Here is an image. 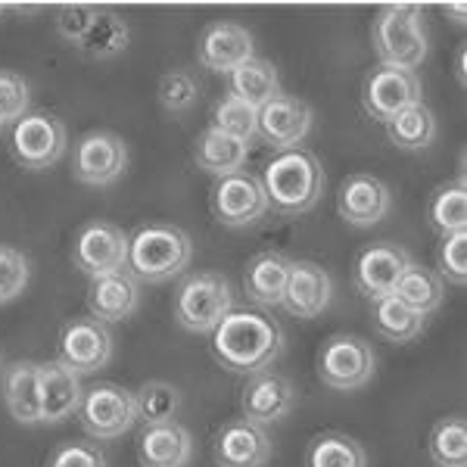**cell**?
I'll return each instance as SVG.
<instances>
[{"label": "cell", "mask_w": 467, "mask_h": 467, "mask_svg": "<svg viewBox=\"0 0 467 467\" xmlns=\"http://www.w3.org/2000/svg\"><path fill=\"white\" fill-rule=\"evenodd\" d=\"M284 349V334L262 312H231L213 330V352L234 374H259L275 365Z\"/></svg>", "instance_id": "1"}, {"label": "cell", "mask_w": 467, "mask_h": 467, "mask_svg": "<svg viewBox=\"0 0 467 467\" xmlns=\"http://www.w3.org/2000/svg\"><path fill=\"white\" fill-rule=\"evenodd\" d=\"M259 181L265 187L268 206H275V213L287 218H296L318 206L327 178H324V165L318 156L303 147H293L277 150L265 162Z\"/></svg>", "instance_id": "2"}, {"label": "cell", "mask_w": 467, "mask_h": 467, "mask_svg": "<svg viewBox=\"0 0 467 467\" xmlns=\"http://www.w3.org/2000/svg\"><path fill=\"white\" fill-rule=\"evenodd\" d=\"M193 240L175 224H150L128 240V271L144 284H165L191 265Z\"/></svg>", "instance_id": "3"}, {"label": "cell", "mask_w": 467, "mask_h": 467, "mask_svg": "<svg viewBox=\"0 0 467 467\" xmlns=\"http://www.w3.org/2000/svg\"><path fill=\"white\" fill-rule=\"evenodd\" d=\"M371 47L380 66L414 72L427 59V28L424 13L414 4H389L383 6L371 28Z\"/></svg>", "instance_id": "4"}, {"label": "cell", "mask_w": 467, "mask_h": 467, "mask_svg": "<svg viewBox=\"0 0 467 467\" xmlns=\"http://www.w3.org/2000/svg\"><path fill=\"white\" fill-rule=\"evenodd\" d=\"M234 312L231 284L215 271H200L181 281L175 293V321L191 334H213Z\"/></svg>", "instance_id": "5"}, {"label": "cell", "mask_w": 467, "mask_h": 467, "mask_svg": "<svg viewBox=\"0 0 467 467\" xmlns=\"http://www.w3.org/2000/svg\"><path fill=\"white\" fill-rule=\"evenodd\" d=\"M374 371H378L374 346L356 334L330 337L318 356V378L324 387L337 389V393H352V389L368 387Z\"/></svg>", "instance_id": "6"}, {"label": "cell", "mask_w": 467, "mask_h": 467, "mask_svg": "<svg viewBox=\"0 0 467 467\" xmlns=\"http://www.w3.org/2000/svg\"><path fill=\"white\" fill-rule=\"evenodd\" d=\"M69 134L57 116L47 112H28L13 128V160L28 171H44L63 160Z\"/></svg>", "instance_id": "7"}, {"label": "cell", "mask_w": 467, "mask_h": 467, "mask_svg": "<svg viewBox=\"0 0 467 467\" xmlns=\"http://www.w3.org/2000/svg\"><path fill=\"white\" fill-rule=\"evenodd\" d=\"M78 418L94 440H119L138 420V402H134L131 389L119 387V383H97L81 399Z\"/></svg>", "instance_id": "8"}, {"label": "cell", "mask_w": 467, "mask_h": 467, "mask_svg": "<svg viewBox=\"0 0 467 467\" xmlns=\"http://www.w3.org/2000/svg\"><path fill=\"white\" fill-rule=\"evenodd\" d=\"M128 234L112 222H90L75 237V268H81L90 281L97 277L116 275V271L128 268Z\"/></svg>", "instance_id": "9"}, {"label": "cell", "mask_w": 467, "mask_h": 467, "mask_svg": "<svg viewBox=\"0 0 467 467\" xmlns=\"http://www.w3.org/2000/svg\"><path fill=\"white\" fill-rule=\"evenodd\" d=\"M424 88H420L418 72L409 69H393V66H378L365 78L361 88V103L371 119L387 125L389 119H396L402 109L414 107V103H424Z\"/></svg>", "instance_id": "10"}, {"label": "cell", "mask_w": 467, "mask_h": 467, "mask_svg": "<svg viewBox=\"0 0 467 467\" xmlns=\"http://www.w3.org/2000/svg\"><path fill=\"white\" fill-rule=\"evenodd\" d=\"M411 265V255L399 244H371L358 253L356 268H352V284L365 299L378 303L383 296H393L396 284L402 281V275Z\"/></svg>", "instance_id": "11"}, {"label": "cell", "mask_w": 467, "mask_h": 467, "mask_svg": "<svg viewBox=\"0 0 467 467\" xmlns=\"http://www.w3.org/2000/svg\"><path fill=\"white\" fill-rule=\"evenodd\" d=\"M213 213L224 228H250L268 213L265 187L250 171L218 178L213 187Z\"/></svg>", "instance_id": "12"}, {"label": "cell", "mask_w": 467, "mask_h": 467, "mask_svg": "<svg viewBox=\"0 0 467 467\" xmlns=\"http://www.w3.org/2000/svg\"><path fill=\"white\" fill-rule=\"evenodd\" d=\"M128 169V147L119 134L112 131H90L75 147L72 171L81 184L107 187L119 181Z\"/></svg>", "instance_id": "13"}, {"label": "cell", "mask_w": 467, "mask_h": 467, "mask_svg": "<svg viewBox=\"0 0 467 467\" xmlns=\"http://www.w3.org/2000/svg\"><path fill=\"white\" fill-rule=\"evenodd\" d=\"M112 358V334L97 318H75L63 327L59 337V361L69 365L75 374H97Z\"/></svg>", "instance_id": "14"}, {"label": "cell", "mask_w": 467, "mask_h": 467, "mask_svg": "<svg viewBox=\"0 0 467 467\" xmlns=\"http://www.w3.org/2000/svg\"><path fill=\"white\" fill-rule=\"evenodd\" d=\"M240 409H244L246 420L259 427L277 424L296 409V387H293L290 378L277 371L250 374L244 389H240Z\"/></svg>", "instance_id": "15"}, {"label": "cell", "mask_w": 467, "mask_h": 467, "mask_svg": "<svg viewBox=\"0 0 467 467\" xmlns=\"http://www.w3.org/2000/svg\"><path fill=\"white\" fill-rule=\"evenodd\" d=\"M393 209V193L383 184L380 178L374 175H349L340 184V193H337V213L346 224L352 228H374Z\"/></svg>", "instance_id": "16"}, {"label": "cell", "mask_w": 467, "mask_h": 467, "mask_svg": "<svg viewBox=\"0 0 467 467\" xmlns=\"http://www.w3.org/2000/svg\"><path fill=\"white\" fill-rule=\"evenodd\" d=\"M308 131H312V109L306 100L290 94H281L265 103L255 119V134L275 150L299 147L308 138Z\"/></svg>", "instance_id": "17"}, {"label": "cell", "mask_w": 467, "mask_h": 467, "mask_svg": "<svg viewBox=\"0 0 467 467\" xmlns=\"http://www.w3.org/2000/svg\"><path fill=\"white\" fill-rule=\"evenodd\" d=\"M253 57V35L240 22H213V26L202 28L197 59L206 69L231 75L237 66H244Z\"/></svg>", "instance_id": "18"}, {"label": "cell", "mask_w": 467, "mask_h": 467, "mask_svg": "<svg viewBox=\"0 0 467 467\" xmlns=\"http://www.w3.org/2000/svg\"><path fill=\"white\" fill-rule=\"evenodd\" d=\"M268 458H271L268 431L246 418L228 420L215 436L218 467H265Z\"/></svg>", "instance_id": "19"}, {"label": "cell", "mask_w": 467, "mask_h": 467, "mask_svg": "<svg viewBox=\"0 0 467 467\" xmlns=\"http://www.w3.org/2000/svg\"><path fill=\"white\" fill-rule=\"evenodd\" d=\"M334 296V281L315 262H290L287 290H284L281 308L293 318H318Z\"/></svg>", "instance_id": "20"}, {"label": "cell", "mask_w": 467, "mask_h": 467, "mask_svg": "<svg viewBox=\"0 0 467 467\" xmlns=\"http://www.w3.org/2000/svg\"><path fill=\"white\" fill-rule=\"evenodd\" d=\"M37 378H41V424H59V420L78 414L85 389L69 365L50 358L37 365Z\"/></svg>", "instance_id": "21"}, {"label": "cell", "mask_w": 467, "mask_h": 467, "mask_svg": "<svg viewBox=\"0 0 467 467\" xmlns=\"http://www.w3.org/2000/svg\"><path fill=\"white\" fill-rule=\"evenodd\" d=\"M138 458L144 467H187L193 458V433L178 420L144 424L138 436Z\"/></svg>", "instance_id": "22"}, {"label": "cell", "mask_w": 467, "mask_h": 467, "mask_svg": "<svg viewBox=\"0 0 467 467\" xmlns=\"http://www.w3.org/2000/svg\"><path fill=\"white\" fill-rule=\"evenodd\" d=\"M138 306H140V287L131 271H116V275L97 277L88 290L90 318H97L103 324L131 318V315L138 312Z\"/></svg>", "instance_id": "23"}, {"label": "cell", "mask_w": 467, "mask_h": 467, "mask_svg": "<svg viewBox=\"0 0 467 467\" xmlns=\"http://www.w3.org/2000/svg\"><path fill=\"white\" fill-rule=\"evenodd\" d=\"M4 402L16 424H41V378L35 361L4 368Z\"/></svg>", "instance_id": "24"}, {"label": "cell", "mask_w": 467, "mask_h": 467, "mask_svg": "<svg viewBox=\"0 0 467 467\" xmlns=\"http://www.w3.org/2000/svg\"><path fill=\"white\" fill-rule=\"evenodd\" d=\"M290 277V259L281 253H259L250 259L244 275V293L246 299L262 308L281 306L284 290H287Z\"/></svg>", "instance_id": "25"}, {"label": "cell", "mask_w": 467, "mask_h": 467, "mask_svg": "<svg viewBox=\"0 0 467 467\" xmlns=\"http://www.w3.org/2000/svg\"><path fill=\"white\" fill-rule=\"evenodd\" d=\"M228 85H231V97L244 100L253 109H262L275 97H281V75H277L275 63H268L262 57H253L244 66H237L228 75Z\"/></svg>", "instance_id": "26"}, {"label": "cell", "mask_w": 467, "mask_h": 467, "mask_svg": "<svg viewBox=\"0 0 467 467\" xmlns=\"http://www.w3.org/2000/svg\"><path fill=\"white\" fill-rule=\"evenodd\" d=\"M246 156H250V144L228 138V134L215 131V128H206L197 138V150H193V160H197L200 169L215 178H228L244 171Z\"/></svg>", "instance_id": "27"}, {"label": "cell", "mask_w": 467, "mask_h": 467, "mask_svg": "<svg viewBox=\"0 0 467 467\" xmlns=\"http://www.w3.org/2000/svg\"><path fill=\"white\" fill-rule=\"evenodd\" d=\"M393 296L399 299V303L409 306L411 312H418L427 318V315H433L436 308L442 306V299H446V281H442L436 271L411 262L409 271L402 275V281L396 284Z\"/></svg>", "instance_id": "28"}, {"label": "cell", "mask_w": 467, "mask_h": 467, "mask_svg": "<svg viewBox=\"0 0 467 467\" xmlns=\"http://www.w3.org/2000/svg\"><path fill=\"white\" fill-rule=\"evenodd\" d=\"M128 37H131V32H128V22L119 16V13L100 10L97 13V19L90 22L85 37H81L75 47L90 59H112L119 54H125Z\"/></svg>", "instance_id": "29"}, {"label": "cell", "mask_w": 467, "mask_h": 467, "mask_svg": "<svg viewBox=\"0 0 467 467\" xmlns=\"http://www.w3.org/2000/svg\"><path fill=\"white\" fill-rule=\"evenodd\" d=\"M387 138L393 140L399 150H427L436 138V116L431 107L424 103H414V107L402 109L396 119L387 122Z\"/></svg>", "instance_id": "30"}, {"label": "cell", "mask_w": 467, "mask_h": 467, "mask_svg": "<svg viewBox=\"0 0 467 467\" xmlns=\"http://www.w3.org/2000/svg\"><path fill=\"white\" fill-rule=\"evenodd\" d=\"M371 321L378 327L380 337H387L389 343H411L424 334L427 318L418 312H411L405 303H399L396 296H383L374 303Z\"/></svg>", "instance_id": "31"}, {"label": "cell", "mask_w": 467, "mask_h": 467, "mask_svg": "<svg viewBox=\"0 0 467 467\" xmlns=\"http://www.w3.org/2000/svg\"><path fill=\"white\" fill-rule=\"evenodd\" d=\"M306 467H368V451L346 433H321L308 442Z\"/></svg>", "instance_id": "32"}, {"label": "cell", "mask_w": 467, "mask_h": 467, "mask_svg": "<svg viewBox=\"0 0 467 467\" xmlns=\"http://www.w3.org/2000/svg\"><path fill=\"white\" fill-rule=\"evenodd\" d=\"M427 449H431V458L436 467H464L467 464V424L462 414L436 420Z\"/></svg>", "instance_id": "33"}, {"label": "cell", "mask_w": 467, "mask_h": 467, "mask_svg": "<svg viewBox=\"0 0 467 467\" xmlns=\"http://www.w3.org/2000/svg\"><path fill=\"white\" fill-rule=\"evenodd\" d=\"M431 224L446 237V234L467 231V184L464 178H458L455 184H442L440 191L431 197L427 206Z\"/></svg>", "instance_id": "34"}, {"label": "cell", "mask_w": 467, "mask_h": 467, "mask_svg": "<svg viewBox=\"0 0 467 467\" xmlns=\"http://www.w3.org/2000/svg\"><path fill=\"white\" fill-rule=\"evenodd\" d=\"M134 402H138V418L144 420V424H160V420H175L181 396L171 383L150 380L134 393Z\"/></svg>", "instance_id": "35"}, {"label": "cell", "mask_w": 467, "mask_h": 467, "mask_svg": "<svg viewBox=\"0 0 467 467\" xmlns=\"http://www.w3.org/2000/svg\"><path fill=\"white\" fill-rule=\"evenodd\" d=\"M255 119H259V109L246 107L244 100H237V97H224V100L215 103V112H213V125L215 131L228 134V138H237L244 140V144H250L255 138Z\"/></svg>", "instance_id": "36"}, {"label": "cell", "mask_w": 467, "mask_h": 467, "mask_svg": "<svg viewBox=\"0 0 467 467\" xmlns=\"http://www.w3.org/2000/svg\"><path fill=\"white\" fill-rule=\"evenodd\" d=\"M28 277H32V265H28L26 253L0 244V306L16 299L28 287Z\"/></svg>", "instance_id": "37"}, {"label": "cell", "mask_w": 467, "mask_h": 467, "mask_svg": "<svg viewBox=\"0 0 467 467\" xmlns=\"http://www.w3.org/2000/svg\"><path fill=\"white\" fill-rule=\"evenodd\" d=\"M436 265H440V277L449 284L464 287L467 284V231L446 234L436 250Z\"/></svg>", "instance_id": "38"}, {"label": "cell", "mask_w": 467, "mask_h": 467, "mask_svg": "<svg viewBox=\"0 0 467 467\" xmlns=\"http://www.w3.org/2000/svg\"><path fill=\"white\" fill-rule=\"evenodd\" d=\"M28 103H32V88H28V81L16 72L0 69V125L26 119Z\"/></svg>", "instance_id": "39"}, {"label": "cell", "mask_w": 467, "mask_h": 467, "mask_svg": "<svg viewBox=\"0 0 467 467\" xmlns=\"http://www.w3.org/2000/svg\"><path fill=\"white\" fill-rule=\"evenodd\" d=\"M200 100V85L187 72H169L160 81V103L165 112H187Z\"/></svg>", "instance_id": "40"}, {"label": "cell", "mask_w": 467, "mask_h": 467, "mask_svg": "<svg viewBox=\"0 0 467 467\" xmlns=\"http://www.w3.org/2000/svg\"><path fill=\"white\" fill-rule=\"evenodd\" d=\"M97 13H100V6H94V4L63 6V10L57 13V32L63 35L69 44H78L90 28V22L97 19Z\"/></svg>", "instance_id": "41"}, {"label": "cell", "mask_w": 467, "mask_h": 467, "mask_svg": "<svg viewBox=\"0 0 467 467\" xmlns=\"http://www.w3.org/2000/svg\"><path fill=\"white\" fill-rule=\"evenodd\" d=\"M47 467H107V458L90 442H66L50 455Z\"/></svg>", "instance_id": "42"}, {"label": "cell", "mask_w": 467, "mask_h": 467, "mask_svg": "<svg viewBox=\"0 0 467 467\" xmlns=\"http://www.w3.org/2000/svg\"><path fill=\"white\" fill-rule=\"evenodd\" d=\"M455 75H458V85L464 88V47L458 50V59H455Z\"/></svg>", "instance_id": "43"}, {"label": "cell", "mask_w": 467, "mask_h": 467, "mask_svg": "<svg viewBox=\"0 0 467 467\" xmlns=\"http://www.w3.org/2000/svg\"><path fill=\"white\" fill-rule=\"evenodd\" d=\"M4 10H6V6H4V4H0V13H4Z\"/></svg>", "instance_id": "44"}, {"label": "cell", "mask_w": 467, "mask_h": 467, "mask_svg": "<svg viewBox=\"0 0 467 467\" xmlns=\"http://www.w3.org/2000/svg\"><path fill=\"white\" fill-rule=\"evenodd\" d=\"M0 131H4V125H0Z\"/></svg>", "instance_id": "45"}]
</instances>
